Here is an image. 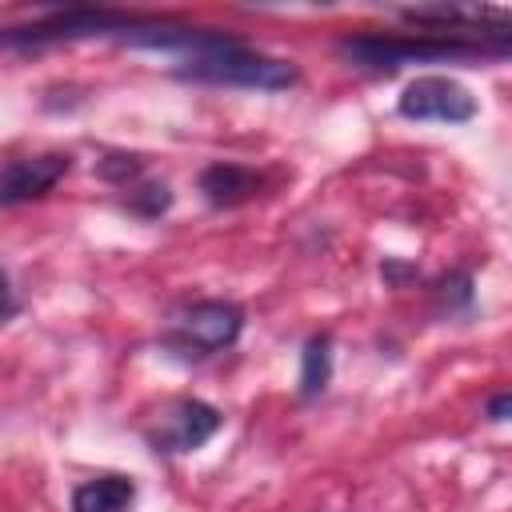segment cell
Instances as JSON below:
<instances>
[{
    "label": "cell",
    "mask_w": 512,
    "mask_h": 512,
    "mask_svg": "<svg viewBox=\"0 0 512 512\" xmlns=\"http://www.w3.org/2000/svg\"><path fill=\"white\" fill-rule=\"evenodd\" d=\"M184 80H200V84H224V88H260V92H276L288 88L296 80V68L288 60L264 56L244 48L236 36H216L208 48L184 56L180 64Z\"/></svg>",
    "instance_id": "obj_1"
},
{
    "label": "cell",
    "mask_w": 512,
    "mask_h": 512,
    "mask_svg": "<svg viewBox=\"0 0 512 512\" xmlns=\"http://www.w3.org/2000/svg\"><path fill=\"white\" fill-rule=\"evenodd\" d=\"M340 52L376 72H392L400 64H424V60H468L480 56L484 44H468L460 36H352L340 44Z\"/></svg>",
    "instance_id": "obj_2"
},
{
    "label": "cell",
    "mask_w": 512,
    "mask_h": 512,
    "mask_svg": "<svg viewBox=\"0 0 512 512\" xmlns=\"http://www.w3.org/2000/svg\"><path fill=\"white\" fill-rule=\"evenodd\" d=\"M240 308L228 304V300H200L184 312L172 316V328H168V340L188 352V356H208V352H220L228 348L236 336H240Z\"/></svg>",
    "instance_id": "obj_3"
},
{
    "label": "cell",
    "mask_w": 512,
    "mask_h": 512,
    "mask_svg": "<svg viewBox=\"0 0 512 512\" xmlns=\"http://www.w3.org/2000/svg\"><path fill=\"white\" fill-rule=\"evenodd\" d=\"M400 116L408 120H440V124H464L476 116V96L448 80V76H416L400 92Z\"/></svg>",
    "instance_id": "obj_4"
},
{
    "label": "cell",
    "mask_w": 512,
    "mask_h": 512,
    "mask_svg": "<svg viewBox=\"0 0 512 512\" xmlns=\"http://www.w3.org/2000/svg\"><path fill=\"white\" fill-rule=\"evenodd\" d=\"M140 28L132 16H116V12H56L40 24L28 28H8L0 32L4 44H48V40H80V36H104V32H132Z\"/></svg>",
    "instance_id": "obj_5"
},
{
    "label": "cell",
    "mask_w": 512,
    "mask_h": 512,
    "mask_svg": "<svg viewBox=\"0 0 512 512\" xmlns=\"http://www.w3.org/2000/svg\"><path fill=\"white\" fill-rule=\"evenodd\" d=\"M220 428V412L204 400H172L156 420V444L164 452H192Z\"/></svg>",
    "instance_id": "obj_6"
},
{
    "label": "cell",
    "mask_w": 512,
    "mask_h": 512,
    "mask_svg": "<svg viewBox=\"0 0 512 512\" xmlns=\"http://www.w3.org/2000/svg\"><path fill=\"white\" fill-rule=\"evenodd\" d=\"M64 172H68V156H60V152L20 156V160L0 164V208L28 204V200L44 196Z\"/></svg>",
    "instance_id": "obj_7"
},
{
    "label": "cell",
    "mask_w": 512,
    "mask_h": 512,
    "mask_svg": "<svg viewBox=\"0 0 512 512\" xmlns=\"http://www.w3.org/2000/svg\"><path fill=\"white\" fill-rule=\"evenodd\" d=\"M256 188H260V176L252 172V168H244V164H208L204 172H200V192H204V200L208 204H216V208H232V204H244V200H252L256 196Z\"/></svg>",
    "instance_id": "obj_8"
},
{
    "label": "cell",
    "mask_w": 512,
    "mask_h": 512,
    "mask_svg": "<svg viewBox=\"0 0 512 512\" xmlns=\"http://www.w3.org/2000/svg\"><path fill=\"white\" fill-rule=\"evenodd\" d=\"M136 500V484L128 476H92L84 484H76L72 492V512H128Z\"/></svg>",
    "instance_id": "obj_9"
},
{
    "label": "cell",
    "mask_w": 512,
    "mask_h": 512,
    "mask_svg": "<svg viewBox=\"0 0 512 512\" xmlns=\"http://www.w3.org/2000/svg\"><path fill=\"white\" fill-rule=\"evenodd\" d=\"M328 376H332V340H328V336H312V340L304 344L300 396H304V400H316V396L328 388Z\"/></svg>",
    "instance_id": "obj_10"
},
{
    "label": "cell",
    "mask_w": 512,
    "mask_h": 512,
    "mask_svg": "<svg viewBox=\"0 0 512 512\" xmlns=\"http://www.w3.org/2000/svg\"><path fill=\"white\" fill-rule=\"evenodd\" d=\"M128 204H132V212H140V216H160L168 204H172V192H168V184L164 180H152V184H144V188H136L132 196H128Z\"/></svg>",
    "instance_id": "obj_11"
},
{
    "label": "cell",
    "mask_w": 512,
    "mask_h": 512,
    "mask_svg": "<svg viewBox=\"0 0 512 512\" xmlns=\"http://www.w3.org/2000/svg\"><path fill=\"white\" fill-rule=\"evenodd\" d=\"M16 308H20V300H16L12 284H8V276L0 272V324H4V320H12V316H16Z\"/></svg>",
    "instance_id": "obj_12"
},
{
    "label": "cell",
    "mask_w": 512,
    "mask_h": 512,
    "mask_svg": "<svg viewBox=\"0 0 512 512\" xmlns=\"http://www.w3.org/2000/svg\"><path fill=\"white\" fill-rule=\"evenodd\" d=\"M508 408H512V396L504 392V396H496V400H492V408H488V416H492V420H508Z\"/></svg>",
    "instance_id": "obj_13"
}]
</instances>
